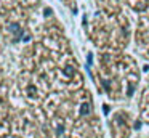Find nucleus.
<instances>
[{
  "label": "nucleus",
  "mask_w": 149,
  "mask_h": 138,
  "mask_svg": "<svg viewBox=\"0 0 149 138\" xmlns=\"http://www.w3.org/2000/svg\"><path fill=\"white\" fill-rule=\"evenodd\" d=\"M8 32L10 34L15 35V40H18L19 37H23V29H21V26L18 24V22H10V24L7 26Z\"/></svg>",
  "instance_id": "1"
},
{
  "label": "nucleus",
  "mask_w": 149,
  "mask_h": 138,
  "mask_svg": "<svg viewBox=\"0 0 149 138\" xmlns=\"http://www.w3.org/2000/svg\"><path fill=\"white\" fill-rule=\"evenodd\" d=\"M90 104H88V103H84V104H80V116H87V114H90Z\"/></svg>",
  "instance_id": "2"
},
{
  "label": "nucleus",
  "mask_w": 149,
  "mask_h": 138,
  "mask_svg": "<svg viewBox=\"0 0 149 138\" xmlns=\"http://www.w3.org/2000/svg\"><path fill=\"white\" fill-rule=\"evenodd\" d=\"M27 93H29V96H37V88L34 85H29L27 87Z\"/></svg>",
  "instance_id": "3"
},
{
  "label": "nucleus",
  "mask_w": 149,
  "mask_h": 138,
  "mask_svg": "<svg viewBox=\"0 0 149 138\" xmlns=\"http://www.w3.org/2000/svg\"><path fill=\"white\" fill-rule=\"evenodd\" d=\"M64 72L68 74L69 77H72V76H74V71H72V67H66V69H64Z\"/></svg>",
  "instance_id": "4"
},
{
  "label": "nucleus",
  "mask_w": 149,
  "mask_h": 138,
  "mask_svg": "<svg viewBox=\"0 0 149 138\" xmlns=\"http://www.w3.org/2000/svg\"><path fill=\"white\" fill-rule=\"evenodd\" d=\"M103 112H104V114H109V106H107V104L103 106Z\"/></svg>",
  "instance_id": "5"
}]
</instances>
